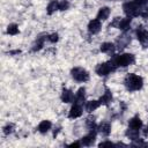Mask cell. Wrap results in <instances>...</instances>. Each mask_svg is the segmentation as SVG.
I'll return each mask as SVG.
<instances>
[{"instance_id": "1", "label": "cell", "mask_w": 148, "mask_h": 148, "mask_svg": "<svg viewBox=\"0 0 148 148\" xmlns=\"http://www.w3.org/2000/svg\"><path fill=\"white\" fill-rule=\"evenodd\" d=\"M124 84L128 91H135L142 88L143 81H142V77H140L139 75L128 74L124 80Z\"/></svg>"}, {"instance_id": "2", "label": "cell", "mask_w": 148, "mask_h": 148, "mask_svg": "<svg viewBox=\"0 0 148 148\" xmlns=\"http://www.w3.org/2000/svg\"><path fill=\"white\" fill-rule=\"evenodd\" d=\"M112 62L114 64L116 67H125V66H128L134 62V56L131 53L119 54L112 59Z\"/></svg>"}, {"instance_id": "3", "label": "cell", "mask_w": 148, "mask_h": 148, "mask_svg": "<svg viewBox=\"0 0 148 148\" xmlns=\"http://www.w3.org/2000/svg\"><path fill=\"white\" fill-rule=\"evenodd\" d=\"M123 9L127 14L128 17H134V16H139L140 15L141 7L135 1H130V2H125L123 5Z\"/></svg>"}, {"instance_id": "4", "label": "cell", "mask_w": 148, "mask_h": 148, "mask_svg": "<svg viewBox=\"0 0 148 148\" xmlns=\"http://www.w3.org/2000/svg\"><path fill=\"white\" fill-rule=\"evenodd\" d=\"M117 67L114 66V64L111 61H108V62H103V64H99L97 67H96V73L99 75V76H105L108 75L110 72H113Z\"/></svg>"}, {"instance_id": "5", "label": "cell", "mask_w": 148, "mask_h": 148, "mask_svg": "<svg viewBox=\"0 0 148 148\" xmlns=\"http://www.w3.org/2000/svg\"><path fill=\"white\" fill-rule=\"evenodd\" d=\"M71 74L73 76L74 80L79 81V82H86L89 80V74L86 69L81 68V67H75L71 71Z\"/></svg>"}, {"instance_id": "6", "label": "cell", "mask_w": 148, "mask_h": 148, "mask_svg": "<svg viewBox=\"0 0 148 148\" xmlns=\"http://www.w3.org/2000/svg\"><path fill=\"white\" fill-rule=\"evenodd\" d=\"M136 36H138V39L140 40V43L147 47L148 46V31L145 30L142 27H140L138 30H136Z\"/></svg>"}, {"instance_id": "7", "label": "cell", "mask_w": 148, "mask_h": 148, "mask_svg": "<svg viewBox=\"0 0 148 148\" xmlns=\"http://www.w3.org/2000/svg\"><path fill=\"white\" fill-rule=\"evenodd\" d=\"M102 28V24H101V21L98 18H95V20H91L88 24V31L92 35L97 34Z\"/></svg>"}, {"instance_id": "8", "label": "cell", "mask_w": 148, "mask_h": 148, "mask_svg": "<svg viewBox=\"0 0 148 148\" xmlns=\"http://www.w3.org/2000/svg\"><path fill=\"white\" fill-rule=\"evenodd\" d=\"M95 138H96V132L92 131V130H90L89 134L82 138L81 143H82L83 146H91V145L95 142Z\"/></svg>"}, {"instance_id": "9", "label": "cell", "mask_w": 148, "mask_h": 148, "mask_svg": "<svg viewBox=\"0 0 148 148\" xmlns=\"http://www.w3.org/2000/svg\"><path fill=\"white\" fill-rule=\"evenodd\" d=\"M82 114V108H81V104H77L75 103L72 108H71V111H69V114L68 117L69 118H77Z\"/></svg>"}, {"instance_id": "10", "label": "cell", "mask_w": 148, "mask_h": 148, "mask_svg": "<svg viewBox=\"0 0 148 148\" xmlns=\"http://www.w3.org/2000/svg\"><path fill=\"white\" fill-rule=\"evenodd\" d=\"M75 99V96L74 94L68 90V89H64L62 92H61V101L65 102V103H72L73 101Z\"/></svg>"}, {"instance_id": "11", "label": "cell", "mask_w": 148, "mask_h": 148, "mask_svg": "<svg viewBox=\"0 0 148 148\" xmlns=\"http://www.w3.org/2000/svg\"><path fill=\"white\" fill-rule=\"evenodd\" d=\"M97 131L103 135H109L111 132V125L108 121H103L97 126Z\"/></svg>"}, {"instance_id": "12", "label": "cell", "mask_w": 148, "mask_h": 148, "mask_svg": "<svg viewBox=\"0 0 148 148\" xmlns=\"http://www.w3.org/2000/svg\"><path fill=\"white\" fill-rule=\"evenodd\" d=\"M130 42H131V38H130L126 34H124L123 36H120V38H118V40H117V47H118L119 50H121V49H124Z\"/></svg>"}, {"instance_id": "13", "label": "cell", "mask_w": 148, "mask_h": 148, "mask_svg": "<svg viewBox=\"0 0 148 148\" xmlns=\"http://www.w3.org/2000/svg\"><path fill=\"white\" fill-rule=\"evenodd\" d=\"M128 126H130L131 128H133V130H140V128L142 127V121H141V119L136 116V117H133V118L130 120Z\"/></svg>"}, {"instance_id": "14", "label": "cell", "mask_w": 148, "mask_h": 148, "mask_svg": "<svg viewBox=\"0 0 148 148\" xmlns=\"http://www.w3.org/2000/svg\"><path fill=\"white\" fill-rule=\"evenodd\" d=\"M101 105V103H99V101H88L87 103H86V111L87 112H92V111H95L98 106Z\"/></svg>"}, {"instance_id": "15", "label": "cell", "mask_w": 148, "mask_h": 148, "mask_svg": "<svg viewBox=\"0 0 148 148\" xmlns=\"http://www.w3.org/2000/svg\"><path fill=\"white\" fill-rule=\"evenodd\" d=\"M51 126H52L51 121H49V120H43V121H40L39 125H38V131H39L40 133H46V132H49V131L51 130Z\"/></svg>"}, {"instance_id": "16", "label": "cell", "mask_w": 148, "mask_h": 148, "mask_svg": "<svg viewBox=\"0 0 148 148\" xmlns=\"http://www.w3.org/2000/svg\"><path fill=\"white\" fill-rule=\"evenodd\" d=\"M109 15H110V8H108V7H102L99 10H98V13H97V18L101 21H103V20H106L108 17H109Z\"/></svg>"}, {"instance_id": "17", "label": "cell", "mask_w": 148, "mask_h": 148, "mask_svg": "<svg viewBox=\"0 0 148 148\" xmlns=\"http://www.w3.org/2000/svg\"><path fill=\"white\" fill-rule=\"evenodd\" d=\"M114 49H116V46L112 43H103L101 45V51L104 52V53H110L111 54V53H113Z\"/></svg>"}, {"instance_id": "18", "label": "cell", "mask_w": 148, "mask_h": 148, "mask_svg": "<svg viewBox=\"0 0 148 148\" xmlns=\"http://www.w3.org/2000/svg\"><path fill=\"white\" fill-rule=\"evenodd\" d=\"M111 101H112V95H111V92H110L109 90H106V91L103 94V96L99 98V103L103 104V105H108Z\"/></svg>"}, {"instance_id": "19", "label": "cell", "mask_w": 148, "mask_h": 148, "mask_svg": "<svg viewBox=\"0 0 148 148\" xmlns=\"http://www.w3.org/2000/svg\"><path fill=\"white\" fill-rule=\"evenodd\" d=\"M84 92H86V90H84V88H80L79 90H77V92H76V95H75V103H77V104H81V103H83V101H84Z\"/></svg>"}, {"instance_id": "20", "label": "cell", "mask_w": 148, "mask_h": 148, "mask_svg": "<svg viewBox=\"0 0 148 148\" xmlns=\"http://www.w3.org/2000/svg\"><path fill=\"white\" fill-rule=\"evenodd\" d=\"M126 136L130 138L131 140H138V138H139V130H133V128L128 127V130L126 131Z\"/></svg>"}, {"instance_id": "21", "label": "cell", "mask_w": 148, "mask_h": 148, "mask_svg": "<svg viewBox=\"0 0 148 148\" xmlns=\"http://www.w3.org/2000/svg\"><path fill=\"white\" fill-rule=\"evenodd\" d=\"M130 25H131V17H125V18H121L120 21V24H119V29L126 31L127 29H130Z\"/></svg>"}, {"instance_id": "22", "label": "cell", "mask_w": 148, "mask_h": 148, "mask_svg": "<svg viewBox=\"0 0 148 148\" xmlns=\"http://www.w3.org/2000/svg\"><path fill=\"white\" fill-rule=\"evenodd\" d=\"M54 1H56L57 6H58V9H60V10H66L68 8V6H69L67 0H54Z\"/></svg>"}, {"instance_id": "23", "label": "cell", "mask_w": 148, "mask_h": 148, "mask_svg": "<svg viewBox=\"0 0 148 148\" xmlns=\"http://www.w3.org/2000/svg\"><path fill=\"white\" fill-rule=\"evenodd\" d=\"M7 32H8L9 35H16V34H18V28H17V25H16V24H9L8 28H7Z\"/></svg>"}, {"instance_id": "24", "label": "cell", "mask_w": 148, "mask_h": 148, "mask_svg": "<svg viewBox=\"0 0 148 148\" xmlns=\"http://www.w3.org/2000/svg\"><path fill=\"white\" fill-rule=\"evenodd\" d=\"M58 9V6H57V3H56V1L53 0L52 2H50L49 3V6H47V14H52V13H54L56 10Z\"/></svg>"}, {"instance_id": "25", "label": "cell", "mask_w": 148, "mask_h": 148, "mask_svg": "<svg viewBox=\"0 0 148 148\" xmlns=\"http://www.w3.org/2000/svg\"><path fill=\"white\" fill-rule=\"evenodd\" d=\"M86 124L90 130H95V118L94 117H88L86 120Z\"/></svg>"}, {"instance_id": "26", "label": "cell", "mask_w": 148, "mask_h": 148, "mask_svg": "<svg viewBox=\"0 0 148 148\" xmlns=\"http://www.w3.org/2000/svg\"><path fill=\"white\" fill-rule=\"evenodd\" d=\"M13 130H14V125H12V124H8L7 126H5V127H3V133L7 135V134L12 133V132H13Z\"/></svg>"}, {"instance_id": "27", "label": "cell", "mask_w": 148, "mask_h": 148, "mask_svg": "<svg viewBox=\"0 0 148 148\" xmlns=\"http://www.w3.org/2000/svg\"><path fill=\"white\" fill-rule=\"evenodd\" d=\"M120 21H121V17H116V18L111 22L110 27H116V28H118V27H119V24H120Z\"/></svg>"}, {"instance_id": "28", "label": "cell", "mask_w": 148, "mask_h": 148, "mask_svg": "<svg viewBox=\"0 0 148 148\" xmlns=\"http://www.w3.org/2000/svg\"><path fill=\"white\" fill-rule=\"evenodd\" d=\"M47 39H49L51 43H56V42L58 40V34H51V35H49Z\"/></svg>"}, {"instance_id": "29", "label": "cell", "mask_w": 148, "mask_h": 148, "mask_svg": "<svg viewBox=\"0 0 148 148\" xmlns=\"http://www.w3.org/2000/svg\"><path fill=\"white\" fill-rule=\"evenodd\" d=\"M140 7H146L147 3H148V0H134Z\"/></svg>"}, {"instance_id": "30", "label": "cell", "mask_w": 148, "mask_h": 148, "mask_svg": "<svg viewBox=\"0 0 148 148\" xmlns=\"http://www.w3.org/2000/svg\"><path fill=\"white\" fill-rule=\"evenodd\" d=\"M105 146H113V143L110 142V141H104V142L99 143V147H105Z\"/></svg>"}, {"instance_id": "31", "label": "cell", "mask_w": 148, "mask_h": 148, "mask_svg": "<svg viewBox=\"0 0 148 148\" xmlns=\"http://www.w3.org/2000/svg\"><path fill=\"white\" fill-rule=\"evenodd\" d=\"M82 143L81 142H73V143H71L68 147H80Z\"/></svg>"}, {"instance_id": "32", "label": "cell", "mask_w": 148, "mask_h": 148, "mask_svg": "<svg viewBox=\"0 0 148 148\" xmlns=\"http://www.w3.org/2000/svg\"><path fill=\"white\" fill-rule=\"evenodd\" d=\"M145 134H148V125H147V128H146V132H145Z\"/></svg>"}]
</instances>
